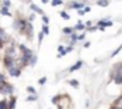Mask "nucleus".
<instances>
[{"label": "nucleus", "instance_id": "f03ea898", "mask_svg": "<svg viewBox=\"0 0 122 109\" xmlns=\"http://www.w3.org/2000/svg\"><path fill=\"white\" fill-rule=\"evenodd\" d=\"M114 109H122V108H119V106H115V108H114Z\"/></svg>", "mask_w": 122, "mask_h": 109}, {"label": "nucleus", "instance_id": "f257e3e1", "mask_svg": "<svg viewBox=\"0 0 122 109\" xmlns=\"http://www.w3.org/2000/svg\"><path fill=\"white\" fill-rule=\"evenodd\" d=\"M117 106H119V108H122V96L118 99V102H117Z\"/></svg>", "mask_w": 122, "mask_h": 109}]
</instances>
